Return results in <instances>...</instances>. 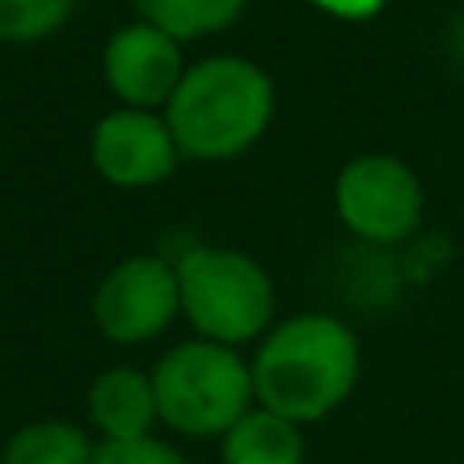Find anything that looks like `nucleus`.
Here are the masks:
<instances>
[{"mask_svg": "<svg viewBox=\"0 0 464 464\" xmlns=\"http://www.w3.org/2000/svg\"><path fill=\"white\" fill-rule=\"evenodd\" d=\"M358 374V337L329 313H300L267 329L251 358L255 403L300 428L334 415L353 394Z\"/></svg>", "mask_w": 464, "mask_h": 464, "instance_id": "obj_1", "label": "nucleus"}, {"mask_svg": "<svg viewBox=\"0 0 464 464\" xmlns=\"http://www.w3.org/2000/svg\"><path fill=\"white\" fill-rule=\"evenodd\" d=\"M276 115V82L263 66L238 53H218L189 66L169 99L165 120L181 157L189 160H235L263 140Z\"/></svg>", "mask_w": 464, "mask_h": 464, "instance_id": "obj_2", "label": "nucleus"}, {"mask_svg": "<svg viewBox=\"0 0 464 464\" xmlns=\"http://www.w3.org/2000/svg\"><path fill=\"white\" fill-rule=\"evenodd\" d=\"M152 386L160 423L177 436L222 440L246 411H255L251 362L206 337L169 350L152 370Z\"/></svg>", "mask_w": 464, "mask_h": 464, "instance_id": "obj_3", "label": "nucleus"}, {"mask_svg": "<svg viewBox=\"0 0 464 464\" xmlns=\"http://www.w3.org/2000/svg\"><path fill=\"white\" fill-rule=\"evenodd\" d=\"M181 316L198 329V337L218 345H238L272 329L276 288L263 263L230 246H193L177 259Z\"/></svg>", "mask_w": 464, "mask_h": 464, "instance_id": "obj_4", "label": "nucleus"}, {"mask_svg": "<svg viewBox=\"0 0 464 464\" xmlns=\"http://www.w3.org/2000/svg\"><path fill=\"white\" fill-rule=\"evenodd\" d=\"M337 218L350 235L374 246H394L411 238L423 222V185L407 160L391 152L353 157L334 185Z\"/></svg>", "mask_w": 464, "mask_h": 464, "instance_id": "obj_5", "label": "nucleus"}, {"mask_svg": "<svg viewBox=\"0 0 464 464\" xmlns=\"http://www.w3.org/2000/svg\"><path fill=\"white\" fill-rule=\"evenodd\" d=\"M99 334L111 345H144L165 334L173 316L181 313V288H177V263L160 255H131L120 259L99 280L91 300Z\"/></svg>", "mask_w": 464, "mask_h": 464, "instance_id": "obj_6", "label": "nucleus"}, {"mask_svg": "<svg viewBox=\"0 0 464 464\" xmlns=\"http://www.w3.org/2000/svg\"><path fill=\"white\" fill-rule=\"evenodd\" d=\"M91 165L115 189H152L177 173L181 149L165 115L115 107L91 128Z\"/></svg>", "mask_w": 464, "mask_h": 464, "instance_id": "obj_7", "label": "nucleus"}, {"mask_svg": "<svg viewBox=\"0 0 464 464\" xmlns=\"http://www.w3.org/2000/svg\"><path fill=\"white\" fill-rule=\"evenodd\" d=\"M185 58L181 42L160 34L149 21L123 25L111 34L103 50V79L107 91L120 99V107H136V111H160L169 99L177 95L185 79Z\"/></svg>", "mask_w": 464, "mask_h": 464, "instance_id": "obj_8", "label": "nucleus"}, {"mask_svg": "<svg viewBox=\"0 0 464 464\" xmlns=\"http://www.w3.org/2000/svg\"><path fill=\"white\" fill-rule=\"evenodd\" d=\"M87 423L99 431V444L152 436V428L160 423L152 374L131 366L103 370L87 391Z\"/></svg>", "mask_w": 464, "mask_h": 464, "instance_id": "obj_9", "label": "nucleus"}, {"mask_svg": "<svg viewBox=\"0 0 464 464\" xmlns=\"http://www.w3.org/2000/svg\"><path fill=\"white\" fill-rule=\"evenodd\" d=\"M222 464H304L300 423L255 407L222 436Z\"/></svg>", "mask_w": 464, "mask_h": 464, "instance_id": "obj_10", "label": "nucleus"}, {"mask_svg": "<svg viewBox=\"0 0 464 464\" xmlns=\"http://www.w3.org/2000/svg\"><path fill=\"white\" fill-rule=\"evenodd\" d=\"M95 440L71 420H34L17 428L0 452V464H95Z\"/></svg>", "mask_w": 464, "mask_h": 464, "instance_id": "obj_11", "label": "nucleus"}, {"mask_svg": "<svg viewBox=\"0 0 464 464\" xmlns=\"http://www.w3.org/2000/svg\"><path fill=\"white\" fill-rule=\"evenodd\" d=\"M140 21L157 25L173 42H193V37H210L218 29L235 25L243 17L246 0H131Z\"/></svg>", "mask_w": 464, "mask_h": 464, "instance_id": "obj_12", "label": "nucleus"}, {"mask_svg": "<svg viewBox=\"0 0 464 464\" xmlns=\"http://www.w3.org/2000/svg\"><path fill=\"white\" fill-rule=\"evenodd\" d=\"M74 13V0H0V42L29 45L58 34Z\"/></svg>", "mask_w": 464, "mask_h": 464, "instance_id": "obj_13", "label": "nucleus"}, {"mask_svg": "<svg viewBox=\"0 0 464 464\" xmlns=\"http://www.w3.org/2000/svg\"><path fill=\"white\" fill-rule=\"evenodd\" d=\"M95 464H189V460L165 440L144 436V440H107V444H99Z\"/></svg>", "mask_w": 464, "mask_h": 464, "instance_id": "obj_14", "label": "nucleus"}, {"mask_svg": "<svg viewBox=\"0 0 464 464\" xmlns=\"http://www.w3.org/2000/svg\"><path fill=\"white\" fill-rule=\"evenodd\" d=\"M316 9L334 13V17H345V21H370L374 13H382L386 0H313Z\"/></svg>", "mask_w": 464, "mask_h": 464, "instance_id": "obj_15", "label": "nucleus"}]
</instances>
